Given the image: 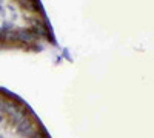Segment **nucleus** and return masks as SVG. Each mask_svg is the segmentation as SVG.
Here are the masks:
<instances>
[{"label":"nucleus","instance_id":"obj_1","mask_svg":"<svg viewBox=\"0 0 154 138\" xmlns=\"http://www.w3.org/2000/svg\"><path fill=\"white\" fill-rule=\"evenodd\" d=\"M17 132L20 135H25V137H29V135H34L35 134V129L31 123L28 121H22L20 124H17Z\"/></svg>","mask_w":154,"mask_h":138},{"label":"nucleus","instance_id":"obj_2","mask_svg":"<svg viewBox=\"0 0 154 138\" xmlns=\"http://www.w3.org/2000/svg\"><path fill=\"white\" fill-rule=\"evenodd\" d=\"M16 37L20 39V40H31L32 39V37H31V31H28V29H19V31H16Z\"/></svg>","mask_w":154,"mask_h":138}]
</instances>
